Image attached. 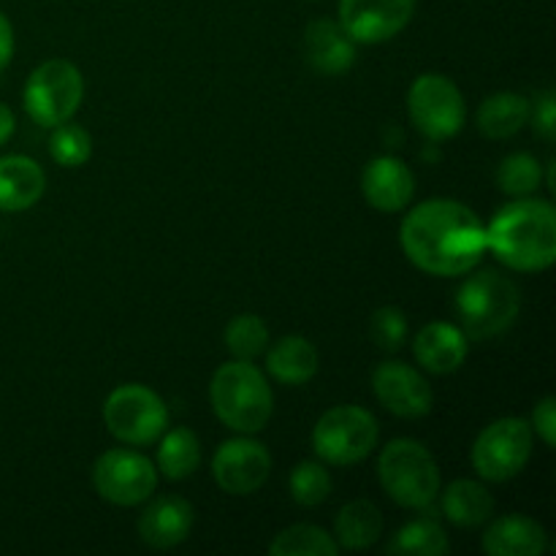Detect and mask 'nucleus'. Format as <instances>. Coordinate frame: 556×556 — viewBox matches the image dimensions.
<instances>
[{
  "label": "nucleus",
  "instance_id": "nucleus-1",
  "mask_svg": "<svg viewBox=\"0 0 556 556\" xmlns=\"http://www.w3.org/2000/svg\"><path fill=\"white\" fill-rule=\"evenodd\" d=\"M400 244L427 275L459 277L481 264L486 253V226L459 201L429 199L405 215Z\"/></svg>",
  "mask_w": 556,
  "mask_h": 556
},
{
  "label": "nucleus",
  "instance_id": "nucleus-2",
  "mask_svg": "<svg viewBox=\"0 0 556 556\" xmlns=\"http://www.w3.org/2000/svg\"><path fill=\"white\" fill-rule=\"evenodd\" d=\"M486 250L516 271H543L556 261V212L552 201L516 199L486 228Z\"/></svg>",
  "mask_w": 556,
  "mask_h": 556
},
{
  "label": "nucleus",
  "instance_id": "nucleus-3",
  "mask_svg": "<svg viewBox=\"0 0 556 556\" xmlns=\"http://www.w3.org/2000/svg\"><path fill=\"white\" fill-rule=\"evenodd\" d=\"M210 400L215 416L239 434H255L266 429L275 413V396L264 372L253 362H228L210 383Z\"/></svg>",
  "mask_w": 556,
  "mask_h": 556
},
{
  "label": "nucleus",
  "instance_id": "nucleus-4",
  "mask_svg": "<svg viewBox=\"0 0 556 556\" xmlns=\"http://www.w3.org/2000/svg\"><path fill=\"white\" fill-rule=\"evenodd\" d=\"M521 293L503 271L483 269L467 277L456 291V315L467 340H489L503 334L519 318Z\"/></svg>",
  "mask_w": 556,
  "mask_h": 556
},
{
  "label": "nucleus",
  "instance_id": "nucleus-5",
  "mask_svg": "<svg viewBox=\"0 0 556 556\" xmlns=\"http://www.w3.org/2000/svg\"><path fill=\"white\" fill-rule=\"evenodd\" d=\"M380 486L402 508L429 510L440 494V470L429 448L418 440H391L378 459Z\"/></svg>",
  "mask_w": 556,
  "mask_h": 556
},
{
  "label": "nucleus",
  "instance_id": "nucleus-6",
  "mask_svg": "<svg viewBox=\"0 0 556 556\" xmlns=\"http://www.w3.org/2000/svg\"><path fill=\"white\" fill-rule=\"evenodd\" d=\"M380 438L378 418L356 405H340L326 410L313 429V451L320 462L351 467L367 459Z\"/></svg>",
  "mask_w": 556,
  "mask_h": 556
},
{
  "label": "nucleus",
  "instance_id": "nucleus-7",
  "mask_svg": "<svg viewBox=\"0 0 556 556\" xmlns=\"http://www.w3.org/2000/svg\"><path fill=\"white\" fill-rule=\"evenodd\" d=\"M85 98V76L68 60H47L27 76L25 92V112L33 123L43 128L65 123L74 117Z\"/></svg>",
  "mask_w": 556,
  "mask_h": 556
},
{
  "label": "nucleus",
  "instance_id": "nucleus-8",
  "mask_svg": "<svg viewBox=\"0 0 556 556\" xmlns=\"http://www.w3.org/2000/svg\"><path fill=\"white\" fill-rule=\"evenodd\" d=\"M103 424L119 443L150 445L168 427L166 402L147 386L125 383L103 402Z\"/></svg>",
  "mask_w": 556,
  "mask_h": 556
},
{
  "label": "nucleus",
  "instance_id": "nucleus-9",
  "mask_svg": "<svg viewBox=\"0 0 556 556\" xmlns=\"http://www.w3.org/2000/svg\"><path fill=\"white\" fill-rule=\"evenodd\" d=\"M407 112L413 125L427 139H454L467 119L462 90L443 74H421L407 92Z\"/></svg>",
  "mask_w": 556,
  "mask_h": 556
},
{
  "label": "nucleus",
  "instance_id": "nucleus-10",
  "mask_svg": "<svg viewBox=\"0 0 556 556\" xmlns=\"http://www.w3.org/2000/svg\"><path fill=\"white\" fill-rule=\"evenodd\" d=\"M532 456V427L525 418L489 424L472 445V467L483 481L505 483L519 476Z\"/></svg>",
  "mask_w": 556,
  "mask_h": 556
},
{
  "label": "nucleus",
  "instance_id": "nucleus-11",
  "mask_svg": "<svg viewBox=\"0 0 556 556\" xmlns=\"http://www.w3.org/2000/svg\"><path fill=\"white\" fill-rule=\"evenodd\" d=\"M92 486L106 503L134 508L157 489V467L139 451L112 448L92 465Z\"/></svg>",
  "mask_w": 556,
  "mask_h": 556
},
{
  "label": "nucleus",
  "instance_id": "nucleus-12",
  "mask_svg": "<svg viewBox=\"0 0 556 556\" xmlns=\"http://www.w3.org/2000/svg\"><path fill=\"white\" fill-rule=\"evenodd\" d=\"M271 472V454L253 438H237L223 443L212 459V476L217 486L233 497L255 494Z\"/></svg>",
  "mask_w": 556,
  "mask_h": 556
},
{
  "label": "nucleus",
  "instance_id": "nucleus-13",
  "mask_svg": "<svg viewBox=\"0 0 556 556\" xmlns=\"http://www.w3.org/2000/svg\"><path fill=\"white\" fill-rule=\"evenodd\" d=\"M416 14V0H340V25L356 43L400 36Z\"/></svg>",
  "mask_w": 556,
  "mask_h": 556
},
{
  "label": "nucleus",
  "instance_id": "nucleus-14",
  "mask_svg": "<svg viewBox=\"0 0 556 556\" xmlns=\"http://www.w3.org/2000/svg\"><path fill=\"white\" fill-rule=\"evenodd\" d=\"M372 391L380 405L400 418H421L432 410V386L405 362H383L372 372Z\"/></svg>",
  "mask_w": 556,
  "mask_h": 556
},
{
  "label": "nucleus",
  "instance_id": "nucleus-15",
  "mask_svg": "<svg viewBox=\"0 0 556 556\" xmlns=\"http://www.w3.org/2000/svg\"><path fill=\"white\" fill-rule=\"evenodd\" d=\"M362 193L378 212H402L416 193V177L400 157L380 155L364 166Z\"/></svg>",
  "mask_w": 556,
  "mask_h": 556
},
{
  "label": "nucleus",
  "instance_id": "nucleus-16",
  "mask_svg": "<svg viewBox=\"0 0 556 556\" xmlns=\"http://www.w3.org/2000/svg\"><path fill=\"white\" fill-rule=\"evenodd\" d=\"M193 519V505L188 500L166 494V497H157L155 503L147 505L144 514L139 516V538L150 548L166 552V548L188 541Z\"/></svg>",
  "mask_w": 556,
  "mask_h": 556
},
{
  "label": "nucleus",
  "instance_id": "nucleus-17",
  "mask_svg": "<svg viewBox=\"0 0 556 556\" xmlns=\"http://www.w3.org/2000/svg\"><path fill=\"white\" fill-rule=\"evenodd\" d=\"M304 54L318 74L340 76L356 60V41L334 20H315L304 33Z\"/></svg>",
  "mask_w": 556,
  "mask_h": 556
},
{
  "label": "nucleus",
  "instance_id": "nucleus-18",
  "mask_svg": "<svg viewBox=\"0 0 556 556\" xmlns=\"http://www.w3.org/2000/svg\"><path fill=\"white\" fill-rule=\"evenodd\" d=\"M467 337L459 326L434 320L427 324L413 340V353L416 362L432 375H448L465 364L467 358Z\"/></svg>",
  "mask_w": 556,
  "mask_h": 556
},
{
  "label": "nucleus",
  "instance_id": "nucleus-19",
  "mask_svg": "<svg viewBox=\"0 0 556 556\" xmlns=\"http://www.w3.org/2000/svg\"><path fill=\"white\" fill-rule=\"evenodd\" d=\"M546 546V530L521 514L494 519L483 532V552L489 556H541Z\"/></svg>",
  "mask_w": 556,
  "mask_h": 556
},
{
  "label": "nucleus",
  "instance_id": "nucleus-20",
  "mask_svg": "<svg viewBox=\"0 0 556 556\" xmlns=\"http://www.w3.org/2000/svg\"><path fill=\"white\" fill-rule=\"evenodd\" d=\"M47 190V174L33 157L5 155L0 157V210L25 212L36 204Z\"/></svg>",
  "mask_w": 556,
  "mask_h": 556
},
{
  "label": "nucleus",
  "instance_id": "nucleus-21",
  "mask_svg": "<svg viewBox=\"0 0 556 556\" xmlns=\"http://www.w3.org/2000/svg\"><path fill=\"white\" fill-rule=\"evenodd\" d=\"M318 351L309 340L299 334H288L275 342L266 353V369L282 386H304L318 375Z\"/></svg>",
  "mask_w": 556,
  "mask_h": 556
},
{
  "label": "nucleus",
  "instance_id": "nucleus-22",
  "mask_svg": "<svg viewBox=\"0 0 556 556\" xmlns=\"http://www.w3.org/2000/svg\"><path fill=\"white\" fill-rule=\"evenodd\" d=\"M440 510L456 527H481L492 519L494 497L483 483L462 478L438 494Z\"/></svg>",
  "mask_w": 556,
  "mask_h": 556
},
{
  "label": "nucleus",
  "instance_id": "nucleus-23",
  "mask_svg": "<svg viewBox=\"0 0 556 556\" xmlns=\"http://www.w3.org/2000/svg\"><path fill=\"white\" fill-rule=\"evenodd\" d=\"M532 117V106L521 92H494L478 106L476 123L486 139H510Z\"/></svg>",
  "mask_w": 556,
  "mask_h": 556
},
{
  "label": "nucleus",
  "instance_id": "nucleus-24",
  "mask_svg": "<svg viewBox=\"0 0 556 556\" xmlns=\"http://www.w3.org/2000/svg\"><path fill=\"white\" fill-rule=\"evenodd\" d=\"M380 535H383V514L369 500H353L334 519L337 546H345L351 552H362V548L375 546L380 541Z\"/></svg>",
  "mask_w": 556,
  "mask_h": 556
},
{
  "label": "nucleus",
  "instance_id": "nucleus-25",
  "mask_svg": "<svg viewBox=\"0 0 556 556\" xmlns=\"http://www.w3.org/2000/svg\"><path fill=\"white\" fill-rule=\"evenodd\" d=\"M157 445V470L168 481H182L190 478L201 465V443L188 427H177L172 432H163Z\"/></svg>",
  "mask_w": 556,
  "mask_h": 556
},
{
  "label": "nucleus",
  "instance_id": "nucleus-26",
  "mask_svg": "<svg viewBox=\"0 0 556 556\" xmlns=\"http://www.w3.org/2000/svg\"><path fill=\"white\" fill-rule=\"evenodd\" d=\"M451 548L448 535H445L443 527L434 519H416L410 525L402 527L391 543L386 546L389 554H402V556H440Z\"/></svg>",
  "mask_w": 556,
  "mask_h": 556
},
{
  "label": "nucleus",
  "instance_id": "nucleus-27",
  "mask_svg": "<svg viewBox=\"0 0 556 556\" xmlns=\"http://www.w3.org/2000/svg\"><path fill=\"white\" fill-rule=\"evenodd\" d=\"M340 552L334 535L315 525H293L269 543L271 556H334Z\"/></svg>",
  "mask_w": 556,
  "mask_h": 556
},
{
  "label": "nucleus",
  "instance_id": "nucleus-28",
  "mask_svg": "<svg viewBox=\"0 0 556 556\" xmlns=\"http://www.w3.org/2000/svg\"><path fill=\"white\" fill-rule=\"evenodd\" d=\"M543 182L541 163L530 152H514L505 157L497 168V185L510 199H527L535 193Z\"/></svg>",
  "mask_w": 556,
  "mask_h": 556
},
{
  "label": "nucleus",
  "instance_id": "nucleus-29",
  "mask_svg": "<svg viewBox=\"0 0 556 556\" xmlns=\"http://www.w3.org/2000/svg\"><path fill=\"white\" fill-rule=\"evenodd\" d=\"M266 345H269V329L258 315H237L226 326V348L239 362H253L266 351Z\"/></svg>",
  "mask_w": 556,
  "mask_h": 556
},
{
  "label": "nucleus",
  "instance_id": "nucleus-30",
  "mask_svg": "<svg viewBox=\"0 0 556 556\" xmlns=\"http://www.w3.org/2000/svg\"><path fill=\"white\" fill-rule=\"evenodd\" d=\"M49 155L58 166L65 168H76V166H85L92 155V139L81 125L65 123L54 125L52 130V139H49Z\"/></svg>",
  "mask_w": 556,
  "mask_h": 556
},
{
  "label": "nucleus",
  "instance_id": "nucleus-31",
  "mask_svg": "<svg viewBox=\"0 0 556 556\" xmlns=\"http://www.w3.org/2000/svg\"><path fill=\"white\" fill-rule=\"evenodd\" d=\"M288 492H291L293 503L304 505V508H315V505L326 503L331 494V476L320 462H302L291 470L288 478Z\"/></svg>",
  "mask_w": 556,
  "mask_h": 556
},
{
  "label": "nucleus",
  "instance_id": "nucleus-32",
  "mask_svg": "<svg viewBox=\"0 0 556 556\" xmlns=\"http://www.w3.org/2000/svg\"><path fill=\"white\" fill-rule=\"evenodd\" d=\"M369 337L386 353H396L407 342V318L396 307H380L369 320Z\"/></svg>",
  "mask_w": 556,
  "mask_h": 556
},
{
  "label": "nucleus",
  "instance_id": "nucleus-33",
  "mask_svg": "<svg viewBox=\"0 0 556 556\" xmlns=\"http://www.w3.org/2000/svg\"><path fill=\"white\" fill-rule=\"evenodd\" d=\"M532 427L541 434V440L546 443V448L556 445V400L554 396H543L541 402L532 410Z\"/></svg>",
  "mask_w": 556,
  "mask_h": 556
},
{
  "label": "nucleus",
  "instance_id": "nucleus-34",
  "mask_svg": "<svg viewBox=\"0 0 556 556\" xmlns=\"http://www.w3.org/2000/svg\"><path fill=\"white\" fill-rule=\"evenodd\" d=\"M535 128L538 134L546 141L556 139V106H554V92H543V98L535 106Z\"/></svg>",
  "mask_w": 556,
  "mask_h": 556
},
{
  "label": "nucleus",
  "instance_id": "nucleus-35",
  "mask_svg": "<svg viewBox=\"0 0 556 556\" xmlns=\"http://www.w3.org/2000/svg\"><path fill=\"white\" fill-rule=\"evenodd\" d=\"M11 58H14V27L9 16L0 11V71L11 63Z\"/></svg>",
  "mask_w": 556,
  "mask_h": 556
},
{
  "label": "nucleus",
  "instance_id": "nucleus-36",
  "mask_svg": "<svg viewBox=\"0 0 556 556\" xmlns=\"http://www.w3.org/2000/svg\"><path fill=\"white\" fill-rule=\"evenodd\" d=\"M16 128V119H14V112H11L5 103H0V147L5 144V141L11 139V134H14Z\"/></svg>",
  "mask_w": 556,
  "mask_h": 556
}]
</instances>
